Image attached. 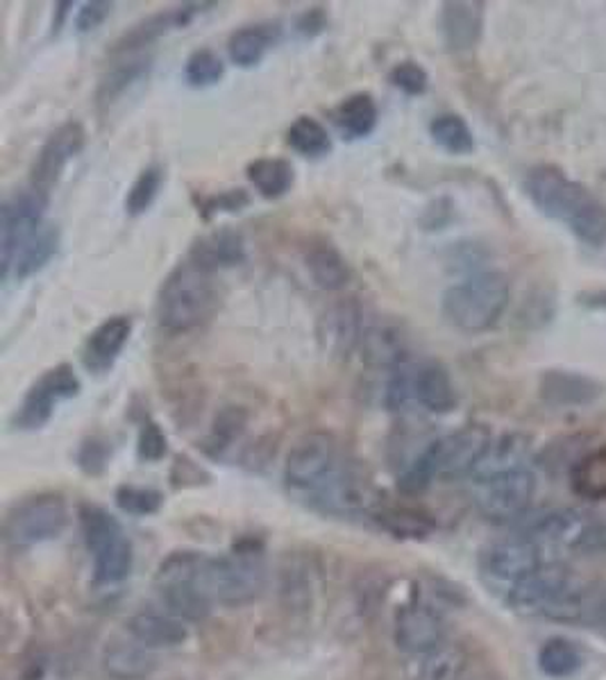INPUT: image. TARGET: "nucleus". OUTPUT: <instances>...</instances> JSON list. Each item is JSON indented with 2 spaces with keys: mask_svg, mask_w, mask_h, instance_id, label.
<instances>
[{
  "mask_svg": "<svg viewBox=\"0 0 606 680\" xmlns=\"http://www.w3.org/2000/svg\"><path fill=\"white\" fill-rule=\"evenodd\" d=\"M109 459H112V442L102 436H89L78 449V466L85 474L98 477L105 472Z\"/></svg>",
  "mask_w": 606,
  "mask_h": 680,
  "instance_id": "nucleus-45",
  "label": "nucleus"
},
{
  "mask_svg": "<svg viewBox=\"0 0 606 680\" xmlns=\"http://www.w3.org/2000/svg\"><path fill=\"white\" fill-rule=\"evenodd\" d=\"M536 662L549 678H570L584 667V656L575 642L566 638H549L540 644Z\"/></svg>",
  "mask_w": 606,
  "mask_h": 680,
  "instance_id": "nucleus-38",
  "label": "nucleus"
},
{
  "mask_svg": "<svg viewBox=\"0 0 606 680\" xmlns=\"http://www.w3.org/2000/svg\"><path fill=\"white\" fill-rule=\"evenodd\" d=\"M211 6H198V3H189V6H180V8H171L157 12L143 21H139L137 26H132L112 48L115 54H132L139 52L141 48L155 43L159 37L169 34L173 30H180L185 26H189L200 12H205Z\"/></svg>",
  "mask_w": 606,
  "mask_h": 680,
  "instance_id": "nucleus-23",
  "label": "nucleus"
},
{
  "mask_svg": "<svg viewBox=\"0 0 606 680\" xmlns=\"http://www.w3.org/2000/svg\"><path fill=\"white\" fill-rule=\"evenodd\" d=\"M468 669V653L459 644L444 642L420 656L414 680H461Z\"/></svg>",
  "mask_w": 606,
  "mask_h": 680,
  "instance_id": "nucleus-34",
  "label": "nucleus"
},
{
  "mask_svg": "<svg viewBox=\"0 0 606 680\" xmlns=\"http://www.w3.org/2000/svg\"><path fill=\"white\" fill-rule=\"evenodd\" d=\"M327 26V19H325V12L320 8H314L309 12H305L300 19H298V30L305 34V37H314L318 32H322Z\"/></svg>",
  "mask_w": 606,
  "mask_h": 680,
  "instance_id": "nucleus-51",
  "label": "nucleus"
},
{
  "mask_svg": "<svg viewBox=\"0 0 606 680\" xmlns=\"http://www.w3.org/2000/svg\"><path fill=\"white\" fill-rule=\"evenodd\" d=\"M69 527V506L60 492H39L19 501L6 518L3 536L14 549L60 538Z\"/></svg>",
  "mask_w": 606,
  "mask_h": 680,
  "instance_id": "nucleus-10",
  "label": "nucleus"
},
{
  "mask_svg": "<svg viewBox=\"0 0 606 680\" xmlns=\"http://www.w3.org/2000/svg\"><path fill=\"white\" fill-rule=\"evenodd\" d=\"M389 80L396 89H400L407 96H423L429 87V73L418 62H400L391 69Z\"/></svg>",
  "mask_w": 606,
  "mask_h": 680,
  "instance_id": "nucleus-47",
  "label": "nucleus"
},
{
  "mask_svg": "<svg viewBox=\"0 0 606 680\" xmlns=\"http://www.w3.org/2000/svg\"><path fill=\"white\" fill-rule=\"evenodd\" d=\"M250 422V413L244 407H226L220 409L211 422L209 436L202 447L213 459H223L226 453L244 438Z\"/></svg>",
  "mask_w": 606,
  "mask_h": 680,
  "instance_id": "nucleus-33",
  "label": "nucleus"
},
{
  "mask_svg": "<svg viewBox=\"0 0 606 680\" xmlns=\"http://www.w3.org/2000/svg\"><path fill=\"white\" fill-rule=\"evenodd\" d=\"M171 481L176 488H191L209 481V474L189 457H178L171 470Z\"/></svg>",
  "mask_w": 606,
  "mask_h": 680,
  "instance_id": "nucleus-49",
  "label": "nucleus"
},
{
  "mask_svg": "<svg viewBox=\"0 0 606 680\" xmlns=\"http://www.w3.org/2000/svg\"><path fill=\"white\" fill-rule=\"evenodd\" d=\"M218 302L220 293L216 272L187 259L178 263L161 283L157 298V320L163 329L173 333L193 331L213 318Z\"/></svg>",
  "mask_w": 606,
  "mask_h": 680,
  "instance_id": "nucleus-3",
  "label": "nucleus"
},
{
  "mask_svg": "<svg viewBox=\"0 0 606 680\" xmlns=\"http://www.w3.org/2000/svg\"><path fill=\"white\" fill-rule=\"evenodd\" d=\"M523 536L529 538L540 553L606 551V524L588 520L577 510H555V513L540 516Z\"/></svg>",
  "mask_w": 606,
  "mask_h": 680,
  "instance_id": "nucleus-11",
  "label": "nucleus"
},
{
  "mask_svg": "<svg viewBox=\"0 0 606 680\" xmlns=\"http://www.w3.org/2000/svg\"><path fill=\"white\" fill-rule=\"evenodd\" d=\"M429 134L434 143L455 157H466L475 152V134L459 113H438L429 123Z\"/></svg>",
  "mask_w": 606,
  "mask_h": 680,
  "instance_id": "nucleus-39",
  "label": "nucleus"
},
{
  "mask_svg": "<svg viewBox=\"0 0 606 680\" xmlns=\"http://www.w3.org/2000/svg\"><path fill=\"white\" fill-rule=\"evenodd\" d=\"M540 564H543V553L523 533L495 540L486 544L479 553L481 581L493 590H503L505 597L525 577L536 572Z\"/></svg>",
  "mask_w": 606,
  "mask_h": 680,
  "instance_id": "nucleus-12",
  "label": "nucleus"
},
{
  "mask_svg": "<svg viewBox=\"0 0 606 680\" xmlns=\"http://www.w3.org/2000/svg\"><path fill=\"white\" fill-rule=\"evenodd\" d=\"M394 640L400 651L423 656L446 642L444 617L425 603L405 606L396 614Z\"/></svg>",
  "mask_w": 606,
  "mask_h": 680,
  "instance_id": "nucleus-18",
  "label": "nucleus"
},
{
  "mask_svg": "<svg viewBox=\"0 0 606 680\" xmlns=\"http://www.w3.org/2000/svg\"><path fill=\"white\" fill-rule=\"evenodd\" d=\"M132 333L128 316H112L100 322L85 340L82 363L91 374H105L115 368Z\"/></svg>",
  "mask_w": 606,
  "mask_h": 680,
  "instance_id": "nucleus-22",
  "label": "nucleus"
},
{
  "mask_svg": "<svg viewBox=\"0 0 606 680\" xmlns=\"http://www.w3.org/2000/svg\"><path fill=\"white\" fill-rule=\"evenodd\" d=\"M202 551H173L163 558L155 572V590L173 617L182 621H202L209 617L213 601L202 590Z\"/></svg>",
  "mask_w": 606,
  "mask_h": 680,
  "instance_id": "nucleus-6",
  "label": "nucleus"
},
{
  "mask_svg": "<svg viewBox=\"0 0 606 680\" xmlns=\"http://www.w3.org/2000/svg\"><path fill=\"white\" fill-rule=\"evenodd\" d=\"M523 617L575 623L586 617V588L562 562H543L505 597Z\"/></svg>",
  "mask_w": 606,
  "mask_h": 680,
  "instance_id": "nucleus-4",
  "label": "nucleus"
},
{
  "mask_svg": "<svg viewBox=\"0 0 606 680\" xmlns=\"http://www.w3.org/2000/svg\"><path fill=\"white\" fill-rule=\"evenodd\" d=\"M287 143L302 157H322L332 150V137L327 128L311 117H300L291 123Z\"/></svg>",
  "mask_w": 606,
  "mask_h": 680,
  "instance_id": "nucleus-41",
  "label": "nucleus"
},
{
  "mask_svg": "<svg viewBox=\"0 0 606 680\" xmlns=\"http://www.w3.org/2000/svg\"><path fill=\"white\" fill-rule=\"evenodd\" d=\"M266 588V564L259 551L237 549L228 556H207L202 564V590L213 603L246 606Z\"/></svg>",
  "mask_w": 606,
  "mask_h": 680,
  "instance_id": "nucleus-8",
  "label": "nucleus"
},
{
  "mask_svg": "<svg viewBox=\"0 0 606 680\" xmlns=\"http://www.w3.org/2000/svg\"><path fill=\"white\" fill-rule=\"evenodd\" d=\"M115 501L123 510V513L146 518V516H155L157 510L161 508L163 494L159 490H152V488L121 486V488H117Z\"/></svg>",
  "mask_w": 606,
  "mask_h": 680,
  "instance_id": "nucleus-44",
  "label": "nucleus"
},
{
  "mask_svg": "<svg viewBox=\"0 0 606 680\" xmlns=\"http://www.w3.org/2000/svg\"><path fill=\"white\" fill-rule=\"evenodd\" d=\"M359 352L370 368L391 372L405 366L409 361V340L405 327L391 318H368Z\"/></svg>",
  "mask_w": 606,
  "mask_h": 680,
  "instance_id": "nucleus-19",
  "label": "nucleus"
},
{
  "mask_svg": "<svg viewBox=\"0 0 606 680\" xmlns=\"http://www.w3.org/2000/svg\"><path fill=\"white\" fill-rule=\"evenodd\" d=\"M87 143V132L82 123L69 121L54 130L41 150L37 152L30 168V187L50 196L52 187L60 182L69 161L76 159Z\"/></svg>",
  "mask_w": 606,
  "mask_h": 680,
  "instance_id": "nucleus-16",
  "label": "nucleus"
},
{
  "mask_svg": "<svg viewBox=\"0 0 606 680\" xmlns=\"http://www.w3.org/2000/svg\"><path fill=\"white\" fill-rule=\"evenodd\" d=\"M577 302L586 309H593V311H606V291H602V289L584 291V293L577 296Z\"/></svg>",
  "mask_w": 606,
  "mask_h": 680,
  "instance_id": "nucleus-52",
  "label": "nucleus"
},
{
  "mask_svg": "<svg viewBox=\"0 0 606 680\" xmlns=\"http://www.w3.org/2000/svg\"><path fill=\"white\" fill-rule=\"evenodd\" d=\"M282 28L278 23H257L237 30L228 41V52L232 64L239 69L257 67L266 52L280 41Z\"/></svg>",
  "mask_w": 606,
  "mask_h": 680,
  "instance_id": "nucleus-28",
  "label": "nucleus"
},
{
  "mask_svg": "<svg viewBox=\"0 0 606 680\" xmlns=\"http://www.w3.org/2000/svg\"><path fill=\"white\" fill-rule=\"evenodd\" d=\"M604 392L606 388L602 381L575 370H545L538 381V394L549 409L590 407Z\"/></svg>",
  "mask_w": 606,
  "mask_h": 680,
  "instance_id": "nucleus-20",
  "label": "nucleus"
},
{
  "mask_svg": "<svg viewBox=\"0 0 606 680\" xmlns=\"http://www.w3.org/2000/svg\"><path fill=\"white\" fill-rule=\"evenodd\" d=\"M115 6L112 3H102V0H93V3H85L82 10L78 12V19H76V28L78 32H91L96 28H100L107 17L112 14Z\"/></svg>",
  "mask_w": 606,
  "mask_h": 680,
  "instance_id": "nucleus-50",
  "label": "nucleus"
},
{
  "mask_svg": "<svg viewBox=\"0 0 606 680\" xmlns=\"http://www.w3.org/2000/svg\"><path fill=\"white\" fill-rule=\"evenodd\" d=\"M366 324V309L355 298L339 300L329 307L318 324V338L325 352L348 359L355 350H359Z\"/></svg>",
  "mask_w": 606,
  "mask_h": 680,
  "instance_id": "nucleus-17",
  "label": "nucleus"
},
{
  "mask_svg": "<svg viewBox=\"0 0 606 680\" xmlns=\"http://www.w3.org/2000/svg\"><path fill=\"white\" fill-rule=\"evenodd\" d=\"M189 259L211 272L235 268L246 261L244 234L232 230V227H220V230L207 232L193 241Z\"/></svg>",
  "mask_w": 606,
  "mask_h": 680,
  "instance_id": "nucleus-26",
  "label": "nucleus"
},
{
  "mask_svg": "<svg viewBox=\"0 0 606 680\" xmlns=\"http://www.w3.org/2000/svg\"><path fill=\"white\" fill-rule=\"evenodd\" d=\"M307 270L322 291H341L350 281V266L344 254L329 243H316L307 252Z\"/></svg>",
  "mask_w": 606,
  "mask_h": 680,
  "instance_id": "nucleus-32",
  "label": "nucleus"
},
{
  "mask_svg": "<svg viewBox=\"0 0 606 680\" xmlns=\"http://www.w3.org/2000/svg\"><path fill=\"white\" fill-rule=\"evenodd\" d=\"M414 404L434 416H448L457 409L459 394L446 366L438 361L414 366Z\"/></svg>",
  "mask_w": 606,
  "mask_h": 680,
  "instance_id": "nucleus-24",
  "label": "nucleus"
},
{
  "mask_svg": "<svg viewBox=\"0 0 606 680\" xmlns=\"http://www.w3.org/2000/svg\"><path fill=\"white\" fill-rule=\"evenodd\" d=\"M573 492L582 499L604 501L606 499V444L584 453L570 470Z\"/></svg>",
  "mask_w": 606,
  "mask_h": 680,
  "instance_id": "nucleus-36",
  "label": "nucleus"
},
{
  "mask_svg": "<svg viewBox=\"0 0 606 680\" xmlns=\"http://www.w3.org/2000/svg\"><path fill=\"white\" fill-rule=\"evenodd\" d=\"M532 449V440L525 433H505L503 438L493 440L486 457L481 459V463L477 466V470L473 472L475 481H484L488 477L503 474V472H511L518 468H525V461L529 457Z\"/></svg>",
  "mask_w": 606,
  "mask_h": 680,
  "instance_id": "nucleus-29",
  "label": "nucleus"
},
{
  "mask_svg": "<svg viewBox=\"0 0 606 680\" xmlns=\"http://www.w3.org/2000/svg\"><path fill=\"white\" fill-rule=\"evenodd\" d=\"M536 494V477L527 468L503 472L477 481V508L490 522L523 518Z\"/></svg>",
  "mask_w": 606,
  "mask_h": 680,
  "instance_id": "nucleus-15",
  "label": "nucleus"
},
{
  "mask_svg": "<svg viewBox=\"0 0 606 680\" xmlns=\"http://www.w3.org/2000/svg\"><path fill=\"white\" fill-rule=\"evenodd\" d=\"M161 184H163V168L159 163L146 166L141 173H139V178L135 180V184L130 187V191H128L126 211L130 216L146 213L152 207V202L157 200Z\"/></svg>",
  "mask_w": 606,
  "mask_h": 680,
  "instance_id": "nucleus-42",
  "label": "nucleus"
},
{
  "mask_svg": "<svg viewBox=\"0 0 606 680\" xmlns=\"http://www.w3.org/2000/svg\"><path fill=\"white\" fill-rule=\"evenodd\" d=\"M248 204H250L248 193L244 189H232V191H223V193H218V196H211V198L202 200L200 213L205 218H211L213 213H220V211H230V213L241 211Z\"/></svg>",
  "mask_w": 606,
  "mask_h": 680,
  "instance_id": "nucleus-48",
  "label": "nucleus"
},
{
  "mask_svg": "<svg viewBox=\"0 0 606 680\" xmlns=\"http://www.w3.org/2000/svg\"><path fill=\"white\" fill-rule=\"evenodd\" d=\"M50 196L28 187L10 196L0 207V263L3 279H10L12 261L19 248L43 224Z\"/></svg>",
  "mask_w": 606,
  "mask_h": 680,
  "instance_id": "nucleus-14",
  "label": "nucleus"
},
{
  "mask_svg": "<svg viewBox=\"0 0 606 680\" xmlns=\"http://www.w3.org/2000/svg\"><path fill=\"white\" fill-rule=\"evenodd\" d=\"M80 390L82 381L73 366L60 363L46 370L26 392L12 418V427L19 431H37L46 427L54 413V407L64 400H73Z\"/></svg>",
  "mask_w": 606,
  "mask_h": 680,
  "instance_id": "nucleus-13",
  "label": "nucleus"
},
{
  "mask_svg": "<svg viewBox=\"0 0 606 680\" xmlns=\"http://www.w3.org/2000/svg\"><path fill=\"white\" fill-rule=\"evenodd\" d=\"M167 453H169L167 433H163V429L152 420L143 422L139 429V440H137V457L143 463H159L163 457H167Z\"/></svg>",
  "mask_w": 606,
  "mask_h": 680,
  "instance_id": "nucleus-46",
  "label": "nucleus"
},
{
  "mask_svg": "<svg viewBox=\"0 0 606 680\" xmlns=\"http://www.w3.org/2000/svg\"><path fill=\"white\" fill-rule=\"evenodd\" d=\"M484 17L486 6L477 3V0H450V3H444L438 17V30L444 46L457 54L473 50L484 34Z\"/></svg>",
  "mask_w": 606,
  "mask_h": 680,
  "instance_id": "nucleus-21",
  "label": "nucleus"
},
{
  "mask_svg": "<svg viewBox=\"0 0 606 680\" xmlns=\"http://www.w3.org/2000/svg\"><path fill=\"white\" fill-rule=\"evenodd\" d=\"M152 649L139 644L135 638L107 640L100 653L102 671L112 680H146L157 667Z\"/></svg>",
  "mask_w": 606,
  "mask_h": 680,
  "instance_id": "nucleus-25",
  "label": "nucleus"
},
{
  "mask_svg": "<svg viewBox=\"0 0 606 680\" xmlns=\"http://www.w3.org/2000/svg\"><path fill=\"white\" fill-rule=\"evenodd\" d=\"M80 527L93 556V581L115 586L130 577L135 564L132 542L115 516L96 503L80 506Z\"/></svg>",
  "mask_w": 606,
  "mask_h": 680,
  "instance_id": "nucleus-7",
  "label": "nucleus"
},
{
  "mask_svg": "<svg viewBox=\"0 0 606 680\" xmlns=\"http://www.w3.org/2000/svg\"><path fill=\"white\" fill-rule=\"evenodd\" d=\"M509 300L511 283L505 272L477 270L444 293L440 313L464 333H481L500 322Z\"/></svg>",
  "mask_w": 606,
  "mask_h": 680,
  "instance_id": "nucleus-5",
  "label": "nucleus"
},
{
  "mask_svg": "<svg viewBox=\"0 0 606 680\" xmlns=\"http://www.w3.org/2000/svg\"><path fill=\"white\" fill-rule=\"evenodd\" d=\"M126 631L148 649H173L189 638L185 621L171 612L141 610L126 621Z\"/></svg>",
  "mask_w": 606,
  "mask_h": 680,
  "instance_id": "nucleus-27",
  "label": "nucleus"
},
{
  "mask_svg": "<svg viewBox=\"0 0 606 680\" xmlns=\"http://www.w3.org/2000/svg\"><path fill=\"white\" fill-rule=\"evenodd\" d=\"M493 442L486 424H466L429 442L414 463L403 472L398 486L407 494H418L431 486L434 479H459L473 474Z\"/></svg>",
  "mask_w": 606,
  "mask_h": 680,
  "instance_id": "nucleus-2",
  "label": "nucleus"
},
{
  "mask_svg": "<svg viewBox=\"0 0 606 680\" xmlns=\"http://www.w3.org/2000/svg\"><path fill=\"white\" fill-rule=\"evenodd\" d=\"M523 189L543 216L564 222L577 241L588 248L606 246V202L570 180L559 166L538 163L529 168Z\"/></svg>",
  "mask_w": 606,
  "mask_h": 680,
  "instance_id": "nucleus-1",
  "label": "nucleus"
},
{
  "mask_svg": "<svg viewBox=\"0 0 606 680\" xmlns=\"http://www.w3.org/2000/svg\"><path fill=\"white\" fill-rule=\"evenodd\" d=\"M223 73H226L223 60L209 48L193 50L185 64V80L193 89H205L220 82Z\"/></svg>",
  "mask_w": 606,
  "mask_h": 680,
  "instance_id": "nucleus-43",
  "label": "nucleus"
},
{
  "mask_svg": "<svg viewBox=\"0 0 606 680\" xmlns=\"http://www.w3.org/2000/svg\"><path fill=\"white\" fill-rule=\"evenodd\" d=\"M150 71V57L143 54H126V60L115 64L109 69L100 84H98V93L96 100L100 107H109L112 102H117V98H121L135 82H139L141 78H146Z\"/></svg>",
  "mask_w": 606,
  "mask_h": 680,
  "instance_id": "nucleus-35",
  "label": "nucleus"
},
{
  "mask_svg": "<svg viewBox=\"0 0 606 680\" xmlns=\"http://www.w3.org/2000/svg\"><path fill=\"white\" fill-rule=\"evenodd\" d=\"M246 176L255 191L268 200H278L287 196L296 182L294 166L280 157H261L248 163Z\"/></svg>",
  "mask_w": 606,
  "mask_h": 680,
  "instance_id": "nucleus-31",
  "label": "nucleus"
},
{
  "mask_svg": "<svg viewBox=\"0 0 606 680\" xmlns=\"http://www.w3.org/2000/svg\"><path fill=\"white\" fill-rule=\"evenodd\" d=\"M60 250V230L52 224H41L39 230L19 248L10 274L17 279H28L46 268V263Z\"/></svg>",
  "mask_w": 606,
  "mask_h": 680,
  "instance_id": "nucleus-30",
  "label": "nucleus"
},
{
  "mask_svg": "<svg viewBox=\"0 0 606 680\" xmlns=\"http://www.w3.org/2000/svg\"><path fill=\"white\" fill-rule=\"evenodd\" d=\"M71 8H73V3H58V6H54V17H58V19L52 21V32H54V34H58V32L62 30L64 19L69 17V10H71Z\"/></svg>",
  "mask_w": 606,
  "mask_h": 680,
  "instance_id": "nucleus-53",
  "label": "nucleus"
},
{
  "mask_svg": "<svg viewBox=\"0 0 606 680\" xmlns=\"http://www.w3.org/2000/svg\"><path fill=\"white\" fill-rule=\"evenodd\" d=\"M335 121L344 137L348 139H364L377 126V104L370 93H352L346 98L337 111Z\"/></svg>",
  "mask_w": 606,
  "mask_h": 680,
  "instance_id": "nucleus-37",
  "label": "nucleus"
},
{
  "mask_svg": "<svg viewBox=\"0 0 606 680\" xmlns=\"http://www.w3.org/2000/svg\"><path fill=\"white\" fill-rule=\"evenodd\" d=\"M375 520L381 529H387L396 538H427L434 531V522L418 513V510L409 508H379L375 510Z\"/></svg>",
  "mask_w": 606,
  "mask_h": 680,
  "instance_id": "nucleus-40",
  "label": "nucleus"
},
{
  "mask_svg": "<svg viewBox=\"0 0 606 680\" xmlns=\"http://www.w3.org/2000/svg\"><path fill=\"white\" fill-rule=\"evenodd\" d=\"M344 463L339 442L327 431H311L296 440L285 463L289 492L305 503L329 481Z\"/></svg>",
  "mask_w": 606,
  "mask_h": 680,
  "instance_id": "nucleus-9",
  "label": "nucleus"
}]
</instances>
